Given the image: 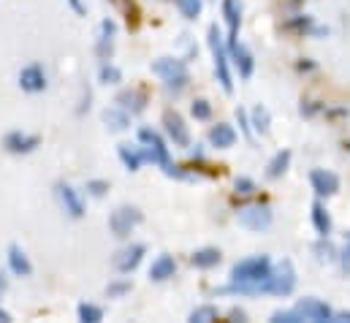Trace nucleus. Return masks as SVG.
Here are the masks:
<instances>
[{"mask_svg": "<svg viewBox=\"0 0 350 323\" xmlns=\"http://www.w3.org/2000/svg\"><path fill=\"white\" fill-rule=\"evenodd\" d=\"M223 19L228 25L226 47H234L239 41V27H242V0H223Z\"/></svg>", "mask_w": 350, "mask_h": 323, "instance_id": "14", "label": "nucleus"}, {"mask_svg": "<svg viewBox=\"0 0 350 323\" xmlns=\"http://www.w3.org/2000/svg\"><path fill=\"white\" fill-rule=\"evenodd\" d=\"M174 272H176L174 255L161 253V255L152 261V266H150V280H152V283H166V280L174 277Z\"/></svg>", "mask_w": 350, "mask_h": 323, "instance_id": "20", "label": "nucleus"}, {"mask_svg": "<svg viewBox=\"0 0 350 323\" xmlns=\"http://www.w3.org/2000/svg\"><path fill=\"white\" fill-rule=\"evenodd\" d=\"M103 125L111 131V133H122V131H128V125H131V114L125 112V109H120V106H109V109H103Z\"/></svg>", "mask_w": 350, "mask_h": 323, "instance_id": "22", "label": "nucleus"}, {"mask_svg": "<svg viewBox=\"0 0 350 323\" xmlns=\"http://www.w3.org/2000/svg\"><path fill=\"white\" fill-rule=\"evenodd\" d=\"M293 3H301V0H293Z\"/></svg>", "mask_w": 350, "mask_h": 323, "instance_id": "48", "label": "nucleus"}, {"mask_svg": "<svg viewBox=\"0 0 350 323\" xmlns=\"http://www.w3.org/2000/svg\"><path fill=\"white\" fill-rule=\"evenodd\" d=\"M176 5H179V14L185 16V19H198L201 16V11H204V0H176Z\"/></svg>", "mask_w": 350, "mask_h": 323, "instance_id": "31", "label": "nucleus"}, {"mask_svg": "<svg viewBox=\"0 0 350 323\" xmlns=\"http://www.w3.org/2000/svg\"><path fill=\"white\" fill-rule=\"evenodd\" d=\"M271 323H304V321H301V315L293 307V310H277V313H271Z\"/></svg>", "mask_w": 350, "mask_h": 323, "instance_id": "37", "label": "nucleus"}, {"mask_svg": "<svg viewBox=\"0 0 350 323\" xmlns=\"http://www.w3.org/2000/svg\"><path fill=\"white\" fill-rule=\"evenodd\" d=\"M114 103H117L120 109H125L131 117H136V114H142V112L147 109V92H144V90H136V87H131V90H122V92H117Z\"/></svg>", "mask_w": 350, "mask_h": 323, "instance_id": "17", "label": "nucleus"}, {"mask_svg": "<svg viewBox=\"0 0 350 323\" xmlns=\"http://www.w3.org/2000/svg\"><path fill=\"white\" fill-rule=\"evenodd\" d=\"M269 272L271 258L269 255H250L231 269V285L223 288V294H239V296H256L269 291Z\"/></svg>", "mask_w": 350, "mask_h": 323, "instance_id": "1", "label": "nucleus"}, {"mask_svg": "<svg viewBox=\"0 0 350 323\" xmlns=\"http://www.w3.org/2000/svg\"><path fill=\"white\" fill-rule=\"evenodd\" d=\"M163 125H166V133H169V139L174 142L176 147H190V131H187V125H185V120L176 114V112H166L163 114Z\"/></svg>", "mask_w": 350, "mask_h": 323, "instance_id": "18", "label": "nucleus"}, {"mask_svg": "<svg viewBox=\"0 0 350 323\" xmlns=\"http://www.w3.org/2000/svg\"><path fill=\"white\" fill-rule=\"evenodd\" d=\"M342 266H345V272H350V247L342 253Z\"/></svg>", "mask_w": 350, "mask_h": 323, "instance_id": "45", "label": "nucleus"}, {"mask_svg": "<svg viewBox=\"0 0 350 323\" xmlns=\"http://www.w3.org/2000/svg\"><path fill=\"white\" fill-rule=\"evenodd\" d=\"M131 280H117V283H109L106 285V296L109 299H120V296H125V294H131Z\"/></svg>", "mask_w": 350, "mask_h": 323, "instance_id": "34", "label": "nucleus"}, {"mask_svg": "<svg viewBox=\"0 0 350 323\" xmlns=\"http://www.w3.org/2000/svg\"><path fill=\"white\" fill-rule=\"evenodd\" d=\"M237 139H239V136H237L234 125H228V122H217V125L209 131V144L217 147V150H228V147H234Z\"/></svg>", "mask_w": 350, "mask_h": 323, "instance_id": "21", "label": "nucleus"}, {"mask_svg": "<svg viewBox=\"0 0 350 323\" xmlns=\"http://www.w3.org/2000/svg\"><path fill=\"white\" fill-rule=\"evenodd\" d=\"M139 142L144 144V147H142V150H144V161L161 166L166 177H176V179H185V177H187L179 166H174L172 153H169V147H166V142H163V136H161L158 131L142 128V131H139Z\"/></svg>", "mask_w": 350, "mask_h": 323, "instance_id": "2", "label": "nucleus"}, {"mask_svg": "<svg viewBox=\"0 0 350 323\" xmlns=\"http://www.w3.org/2000/svg\"><path fill=\"white\" fill-rule=\"evenodd\" d=\"M114 38H117V22L114 19H103L98 25V41H95V55L100 63H109L114 55Z\"/></svg>", "mask_w": 350, "mask_h": 323, "instance_id": "10", "label": "nucleus"}, {"mask_svg": "<svg viewBox=\"0 0 350 323\" xmlns=\"http://www.w3.org/2000/svg\"><path fill=\"white\" fill-rule=\"evenodd\" d=\"M152 74L163 79V87L169 95H182L190 84V71L179 57H158L152 63Z\"/></svg>", "mask_w": 350, "mask_h": 323, "instance_id": "3", "label": "nucleus"}, {"mask_svg": "<svg viewBox=\"0 0 350 323\" xmlns=\"http://www.w3.org/2000/svg\"><path fill=\"white\" fill-rule=\"evenodd\" d=\"M55 196H57V201H60V207L66 209L68 218H74V220H82V218H85L88 207H85L82 193H79L74 185H68V182H57V185H55Z\"/></svg>", "mask_w": 350, "mask_h": 323, "instance_id": "7", "label": "nucleus"}, {"mask_svg": "<svg viewBox=\"0 0 350 323\" xmlns=\"http://www.w3.org/2000/svg\"><path fill=\"white\" fill-rule=\"evenodd\" d=\"M144 253H147V247L142 242L136 244H128V247H122L117 255H114V269L120 272V274H131L133 269H139V263H142V258H144Z\"/></svg>", "mask_w": 350, "mask_h": 323, "instance_id": "12", "label": "nucleus"}, {"mask_svg": "<svg viewBox=\"0 0 350 323\" xmlns=\"http://www.w3.org/2000/svg\"><path fill=\"white\" fill-rule=\"evenodd\" d=\"M348 247H350V237H348Z\"/></svg>", "mask_w": 350, "mask_h": 323, "instance_id": "49", "label": "nucleus"}, {"mask_svg": "<svg viewBox=\"0 0 350 323\" xmlns=\"http://www.w3.org/2000/svg\"><path fill=\"white\" fill-rule=\"evenodd\" d=\"M256 190H258V185L250 177H239L237 179V196H253Z\"/></svg>", "mask_w": 350, "mask_h": 323, "instance_id": "38", "label": "nucleus"}, {"mask_svg": "<svg viewBox=\"0 0 350 323\" xmlns=\"http://www.w3.org/2000/svg\"><path fill=\"white\" fill-rule=\"evenodd\" d=\"M315 253H318V261H326V263H332L337 258V250L329 242V237H321V242L315 244Z\"/></svg>", "mask_w": 350, "mask_h": 323, "instance_id": "33", "label": "nucleus"}, {"mask_svg": "<svg viewBox=\"0 0 350 323\" xmlns=\"http://www.w3.org/2000/svg\"><path fill=\"white\" fill-rule=\"evenodd\" d=\"M332 323H350V313H348V310H342V313H334Z\"/></svg>", "mask_w": 350, "mask_h": 323, "instance_id": "44", "label": "nucleus"}, {"mask_svg": "<svg viewBox=\"0 0 350 323\" xmlns=\"http://www.w3.org/2000/svg\"><path fill=\"white\" fill-rule=\"evenodd\" d=\"M228 318H231V321H247V313H245V310H239V307H234V310L228 313Z\"/></svg>", "mask_w": 350, "mask_h": 323, "instance_id": "43", "label": "nucleus"}, {"mask_svg": "<svg viewBox=\"0 0 350 323\" xmlns=\"http://www.w3.org/2000/svg\"><path fill=\"white\" fill-rule=\"evenodd\" d=\"M5 291V280H3V274H0V294Z\"/></svg>", "mask_w": 350, "mask_h": 323, "instance_id": "47", "label": "nucleus"}, {"mask_svg": "<svg viewBox=\"0 0 350 323\" xmlns=\"http://www.w3.org/2000/svg\"><path fill=\"white\" fill-rule=\"evenodd\" d=\"M310 215H312V226H315V231H318L321 237H329V234H332V215H329V209H326L321 201H315Z\"/></svg>", "mask_w": 350, "mask_h": 323, "instance_id": "26", "label": "nucleus"}, {"mask_svg": "<svg viewBox=\"0 0 350 323\" xmlns=\"http://www.w3.org/2000/svg\"><path fill=\"white\" fill-rule=\"evenodd\" d=\"M220 261H223V255H220L217 247H201V250H196V253L190 255V263H193L196 269H212V266H217Z\"/></svg>", "mask_w": 350, "mask_h": 323, "instance_id": "23", "label": "nucleus"}, {"mask_svg": "<svg viewBox=\"0 0 350 323\" xmlns=\"http://www.w3.org/2000/svg\"><path fill=\"white\" fill-rule=\"evenodd\" d=\"M3 147L11 155H30V153H36L41 147V136L25 133V131H11V133L3 136Z\"/></svg>", "mask_w": 350, "mask_h": 323, "instance_id": "9", "label": "nucleus"}, {"mask_svg": "<svg viewBox=\"0 0 350 323\" xmlns=\"http://www.w3.org/2000/svg\"><path fill=\"white\" fill-rule=\"evenodd\" d=\"M117 155H120V161H122V166H125L128 171H139L142 163H144V150H142V147L120 144V147H117Z\"/></svg>", "mask_w": 350, "mask_h": 323, "instance_id": "24", "label": "nucleus"}, {"mask_svg": "<svg viewBox=\"0 0 350 323\" xmlns=\"http://www.w3.org/2000/svg\"><path fill=\"white\" fill-rule=\"evenodd\" d=\"M250 128H253L256 133H261V136L269 133V128H271V114H269V109H266V106L258 103V106L250 112Z\"/></svg>", "mask_w": 350, "mask_h": 323, "instance_id": "27", "label": "nucleus"}, {"mask_svg": "<svg viewBox=\"0 0 350 323\" xmlns=\"http://www.w3.org/2000/svg\"><path fill=\"white\" fill-rule=\"evenodd\" d=\"M226 49H228V60H234L239 77H242V79H250L253 71H256V57H253V52H250L245 44H239V41H237L234 47H226Z\"/></svg>", "mask_w": 350, "mask_h": 323, "instance_id": "15", "label": "nucleus"}, {"mask_svg": "<svg viewBox=\"0 0 350 323\" xmlns=\"http://www.w3.org/2000/svg\"><path fill=\"white\" fill-rule=\"evenodd\" d=\"M14 318H11V313H5L3 307H0V323H11Z\"/></svg>", "mask_w": 350, "mask_h": 323, "instance_id": "46", "label": "nucleus"}, {"mask_svg": "<svg viewBox=\"0 0 350 323\" xmlns=\"http://www.w3.org/2000/svg\"><path fill=\"white\" fill-rule=\"evenodd\" d=\"M90 101H92V92L85 90V95H82V103H79V109H77V114H85L90 109Z\"/></svg>", "mask_w": 350, "mask_h": 323, "instance_id": "42", "label": "nucleus"}, {"mask_svg": "<svg viewBox=\"0 0 350 323\" xmlns=\"http://www.w3.org/2000/svg\"><path fill=\"white\" fill-rule=\"evenodd\" d=\"M5 258H8V269H11L16 277H30V274H33V263H30L27 253H25L19 244H8Z\"/></svg>", "mask_w": 350, "mask_h": 323, "instance_id": "19", "label": "nucleus"}, {"mask_svg": "<svg viewBox=\"0 0 350 323\" xmlns=\"http://www.w3.org/2000/svg\"><path fill=\"white\" fill-rule=\"evenodd\" d=\"M310 185L321 198H329V196L340 193V177L334 171H326V168H312L310 171Z\"/></svg>", "mask_w": 350, "mask_h": 323, "instance_id": "13", "label": "nucleus"}, {"mask_svg": "<svg viewBox=\"0 0 350 323\" xmlns=\"http://www.w3.org/2000/svg\"><path fill=\"white\" fill-rule=\"evenodd\" d=\"M293 288H296V269L285 258L277 266H271V272H269V291L266 294H271V296H291Z\"/></svg>", "mask_w": 350, "mask_h": 323, "instance_id": "6", "label": "nucleus"}, {"mask_svg": "<svg viewBox=\"0 0 350 323\" xmlns=\"http://www.w3.org/2000/svg\"><path fill=\"white\" fill-rule=\"evenodd\" d=\"M77 315H79V321L82 323H100L103 321V307L90 305V302H82V305L77 307Z\"/></svg>", "mask_w": 350, "mask_h": 323, "instance_id": "28", "label": "nucleus"}, {"mask_svg": "<svg viewBox=\"0 0 350 323\" xmlns=\"http://www.w3.org/2000/svg\"><path fill=\"white\" fill-rule=\"evenodd\" d=\"M299 112H301V117H315L318 112H323V103H315V101H304V103L299 106Z\"/></svg>", "mask_w": 350, "mask_h": 323, "instance_id": "39", "label": "nucleus"}, {"mask_svg": "<svg viewBox=\"0 0 350 323\" xmlns=\"http://www.w3.org/2000/svg\"><path fill=\"white\" fill-rule=\"evenodd\" d=\"M68 5H71V11L77 14V16H85L88 14V5H85V0H66Z\"/></svg>", "mask_w": 350, "mask_h": 323, "instance_id": "41", "label": "nucleus"}, {"mask_svg": "<svg viewBox=\"0 0 350 323\" xmlns=\"http://www.w3.org/2000/svg\"><path fill=\"white\" fill-rule=\"evenodd\" d=\"M142 220H144V212H142L139 207L122 204V207H117V209L109 215V231H111L117 240H125V237H131V231H133L136 226H142Z\"/></svg>", "mask_w": 350, "mask_h": 323, "instance_id": "5", "label": "nucleus"}, {"mask_svg": "<svg viewBox=\"0 0 350 323\" xmlns=\"http://www.w3.org/2000/svg\"><path fill=\"white\" fill-rule=\"evenodd\" d=\"M190 114H193L196 120H209V117H212V106H209V101H204V98L193 101V106H190Z\"/></svg>", "mask_w": 350, "mask_h": 323, "instance_id": "35", "label": "nucleus"}, {"mask_svg": "<svg viewBox=\"0 0 350 323\" xmlns=\"http://www.w3.org/2000/svg\"><path fill=\"white\" fill-rule=\"evenodd\" d=\"M19 87L25 90V92H44L46 90V71L38 66V63H30V66H25L22 71H19Z\"/></svg>", "mask_w": 350, "mask_h": 323, "instance_id": "16", "label": "nucleus"}, {"mask_svg": "<svg viewBox=\"0 0 350 323\" xmlns=\"http://www.w3.org/2000/svg\"><path fill=\"white\" fill-rule=\"evenodd\" d=\"M220 318V313H217V307L215 305H201V307H196L193 313H190V323H212Z\"/></svg>", "mask_w": 350, "mask_h": 323, "instance_id": "29", "label": "nucleus"}, {"mask_svg": "<svg viewBox=\"0 0 350 323\" xmlns=\"http://www.w3.org/2000/svg\"><path fill=\"white\" fill-rule=\"evenodd\" d=\"M239 226H245L247 231H266L271 226V209L269 207H247V209H239L237 215Z\"/></svg>", "mask_w": 350, "mask_h": 323, "instance_id": "11", "label": "nucleus"}, {"mask_svg": "<svg viewBox=\"0 0 350 323\" xmlns=\"http://www.w3.org/2000/svg\"><path fill=\"white\" fill-rule=\"evenodd\" d=\"M296 313L301 315V321L310 323H332V318H334V310L323 299H315V296L299 299L296 302Z\"/></svg>", "mask_w": 350, "mask_h": 323, "instance_id": "8", "label": "nucleus"}, {"mask_svg": "<svg viewBox=\"0 0 350 323\" xmlns=\"http://www.w3.org/2000/svg\"><path fill=\"white\" fill-rule=\"evenodd\" d=\"M206 44L212 49V60H215V77L220 81V87L226 92H234V79H231V66H228V49L223 41V33L217 25H209L206 30Z\"/></svg>", "mask_w": 350, "mask_h": 323, "instance_id": "4", "label": "nucleus"}, {"mask_svg": "<svg viewBox=\"0 0 350 323\" xmlns=\"http://www.w3.org/2000/svg\"><path fill=\"white\" fill-rule=\"evenodd\" d=\"M291 158H293V153H291V150H280L271 161L266 163V179H280V177L288 171Z\"/></svg>", "mask_w": 350, "mask_h": 323, "instance_id": "25", "label": "nucleus"}, {"mask_svg": "<svg viewBox=\"0 0 350 323\" xmlns=\"http://www.w3.org/2000/svg\"><path fill=\"white\" fill-rule=\"evenodd\" d=\"M98 81H100V84H120V81H122V71H120L111 60H109V63H100Z\"/></svg>", "mask_w": 350, "mask_h": 323, "instance_id": "30", "label": "nucleus"}, {"mask_svg": "<svg viewBox=\"0 0 350 323\" xmlns=\"http://www.w3.org/2000/svg\"><path fill=\"white\" fill-rule=\"evenodd\" d=\"M237 120H239V125H242V133L245 136H253V128H250V117H247V112L239 106L237 109Z\"/></svg>", "mask_w": 350, "mask_h": 323, "instance_id": "40", "label": "nucleus"}, {"mask_svg": "<svg viewBox=\"0 0 350 323\" xmlns=\"http://www.w3.org/2000/svg\"><path fill=\"white\" fill-rule=\"evenodd\" d=\"M285 30H291V33H315V25H312V16H307V14H301V16H293L288 25H285Z\"/></svg>", "mask_w": 350, "mask_h": 323, "instance_id": "32", "label": "nucleus"}, {"mask_svg": "<svg viewBox=\"0 0 350 323\" xmlns=\"http://www.w3.org/2000/svg\"><path fill=\"white\" fill-rule=\"evenodd\" d=\"M85 190H88L92 198H103V196L109 193V182H106V179H88Z\"/></svg>", "mask_w": 350, "mask_h": 323, "instance_id": "36", "label": "nucleus"}]
</instances>
